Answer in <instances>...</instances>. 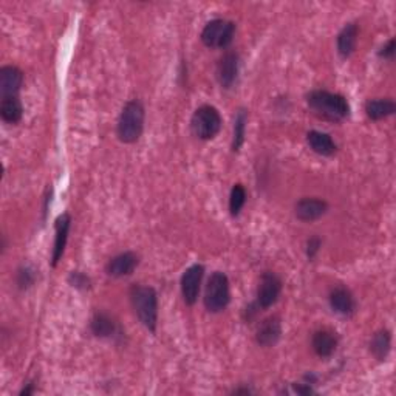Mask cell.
Returning <instances> with one entry per match:
<instances>
[{"label":"cell","mask_w":396,"mask_h":396,"mask_svg":"<svg viewBox=\"0 0 396 396\" xmlns=\"http://www.w3.org/2000/svg\"><path fill=\"white\" fill-rule=\"evenodd\" d=\"M306 104L313 110V114L328 121L339 122L350 115V105L347 99L338 93L313 90L306 96Z\"/></svg>","instance_id":"obj_1"},{"label":"cell","mask_w":396,"mask_h":396,"mask_svg":"<svg viewBox=\"0 0 396 396\" xmlns=\"http://www.w3.org/2000/svg\"><path fill=\"white\" fill-rule=\"evenodd\" d=\"M130 300L141 324L149 332H155L158 321V295L155 289L152 287L135 285L130 289Z\"/></svg>","instance_id":"obj_2"},{"label":"cell","mask_w":396,"mask_h":396,"mask_svg":"<svg viewBox=\"0 0 396 396\" xmlns=\"http://www.w3.org/2000/svg\"><path fill=\"white\" fill-rule=\"evenodd\" d=\"M144 107L138 99L129 101L124 105L120 120H118V138L126 144H132L135 141H138L144 129Z\"/></svg>","instance_id":"obj_3"},{"label":"cell","mask_w":396,"mask_h":396,"mask_svg":"<svg viewBox=\"0 0 396 396\" xmlns=\"http://www.w3.org/2000/svg\"><path fill=\"white\" fill-rule=\"evenodd\" d=\"M230 300L229 279L222 271H215L209 277L204 291V306L211 313H220L226 308Z\"/></svg>","instance_id":"obj_4"},{"label":"cell","mask_w":396,"mask_h":396,"mask_svg":"<svg viewBox=\"0 0 396 396\" xmlns=\"http://www.w3.org/2000/svg\"><path fill=\"white\" fill-rule=\"evenodd\" d=\"M220 111L212 105H202L195 110L191 120V127L195 137L200 140H212L222 129Z\"/></svg>","instance_id":"obj_5"},{"label":"cell","mask_w":396,"mask_h":396,"mask_svg":"<svg viewBox=\"0 0 396 396\" xmlns=\"http://www.w3.org/2000/svg\"><path fill=\"white\" fill-rule=\"evenodd\" d=\"M235 23L224 19H214L206 23L202 31V40L209 49H226L233 42Z\"/></svg>","instance_id":"obj_6"},{"label":"cell","mask_w":396,"mask_h":396,"mask_svg":"<svg viewBox=\"0 0 396 396\" xmlns=\"http://www.w3.org/2000/svg\"><path fill=\"white\" fill-rule=\"evenodd\" d=\"M282 280L271 271H265L260 277V285L257 289V305L260 308H271L280 298Z\"/></svg>","instance_id":"obj_7"},{"label":"cell","mask_w":396,"mask_h":396,"mask_svg":"<svg viewBox=\"0 0 396 396\" xmlns=\"http://www.w3.org/2000/svg\"><path fill=\"white\" fill-rule=\"evenodd\" d=\"M203 276H204V267L203 265H198V263L189 267L185 271V274H183V277H181V294H183V300H185L186 305H194L195 302H197Z\"/></svg>","instance_id":"obj_8"},{"label":"cell","mask_w":396,"mask_h":396,"mask_svg":"<svg viewBox=\"0 0 396 396\" xmlns=\"http://www.w3.org/2000/svg\"><path fill=\"white\" fill-rule=\"evenodd\" d=\"M239 75V55L234 51L224 53L217 65V79L224 88L234 85Z\"/></svg>","instance_id":"obj_9"},{"label":"cell","mask_w":396,"mask_h":396,"mask_svg":"<svg viewBox=\"0 0 396 396\" xmlns=\"http://www.w3.org/2000/svg\"><path fill=\"white\" fill-rule=\"evenodd\" d=\"M140 263V259L135 252H121L115 256L111 260H109L105 271L111 277H127L137 269Z\"/></svg>","instance_id":"obj_10"},{"label":"cell","mask_w":396,"mask_h":396,"mask_svg":"<svg viewBox=\"0 0 396 396\" xmlns=\"http://www.w3.org/2000/svg\"><path fill=\"white\" fill-rule=\"evenodd\" d=\"M23 82V73L14 65L0 68V94L2 98L17 96Z\"/></svg>","instance_id":"obj_11"},{"label":"cell","mask_w":396,"mask_h":396,"mask_svg":"<svg viewBox=\"0 0 396 396\" xmlns=\"http://www.w3.org/2000/svg\"><path fill=\"white\" fill-rule=\"evenodd\" d=\"M327 209V202L321 198H302L295 204V217L302 222H315L325 215Z\"/></svg>","instance_id":"obj_12"},{"label":"cell","mask_w":396,"mask_h":396,"mask_svg":"<svg viewBox=\"0 0 396 396\" xmlns=\"http://www.w3.org/2000/svg\"><path fill=\"white\" fill-rule=\"evenodd\" d=\"M70 226H72V217H70L68 214H62V215L57 217L55 246H53V254H51L53 267H56V265L59 263V260H61L62 254L65 251V246H67Z\"/></svg>","instance_id":"obj_13"},{"label":"cell","mask_w":396,"mask_h":396,"mask_svg":"<svg viewBox=\"0 0 396 396\" xmlns=\"http://www.w3.org/2000/svg\"><path fill=\"white\" fill-rule=\"evenodd\" d=\"M282 336V324L279 317H268L260 324V327L257 330L256 339L257 344L262 347H273L279 342Z\"/></svg>","instance_id":"obj_14"},{"label":"cell","mask_w":396,"mask_h":396,"mask_svg":"<svg viewBox=\"0 0 396 396\" xmlns=\"http://www.w3.org/2000/svg\"><path fill=\"white\" fill-rule=\"evenodd\" d=\"M328 300H330V306H332L333 311L339 313V315L350 316L354 313V308H356L353 294L344 287L334 288L333 291L330 293Z\"/></svg>","instance_id":"obj_15"},{"label":"cell","mask_w":396,"mask_h":396,"mask_svg":"<svg viewBox=\"0 0 396 396\" xmlns=\"http://www.w3.org/2000/svg\"><path fill=\"white\" fill-rule=\"evenodd\" d=\"M311 345L317 356L330 358L336 352V347H338V338H336L334 333L328 332V330H321V332H316L315 336H313Z\"/></svg>","instance_id":"obj_16"},{"label":"cell","mask_w":396,"mask_h":396,"mask_svg":"<svg viewBox=\"0 0 396 396\" xmlns=\"http://www.w3.org/2000/svg\"><path fill=\"white\" fill-rule=\"evenodd\" d=\"M306 141H308L311 149L322 157H332L334 155L336 149H338V146H336L333 138L328 133L317 132V130H311L306 135Z\"/></svg>","instance_id":"obj_17"},{"label":"cell","mask_w":396,"mask_h":396,"mask_svg":"<svg viewBox=\"0 0 396 396\" xmlns=\"http://www.w3.org/2000/svg\"><path fill=\"white\" fill-rule=\"evenodd\" d=\"M396 110V105L392 99H370V101L365 104V114L370 118L371 121H381L386 120V118L392 116Z\"/></svg>","instance_id":"obj_18"},{"label":"cell","mask_w":396,"mask_h":396,"mask_svg":"<svg viewBox=\"0 0 396 396\" xmlns=\"http://www.w3.org/2000/svg\"><path fill=\"white\" fill-rule=\"evenodd\" d=\"M358 42V25L356 23H348L338 36V51L342 57H348L353 55Z\"/></svg>","instance_id":"obj_19"},{"label":"cell","mask_w":396,"mask_h":396,"mask_svg":"<svg viewBox=\"0 0 396 396\" xmlns=\"http://www.w3.org/2000/svg\"><path fill=\"white\" fill-rule=\"evenodd\" d=\"M90 328L98 338H111L116 333V322L107 313H96L92 319Z\"/></svg>","instance_id":"obj_20"},{"label":"cell","mask_w":396,"mask_h":396,"mask_svg":"<svg viewBox=\"0 0 396 396\" xmlns=\"http://www.w3.org/2000/svg\"><path fill=\"white\" fill-rule=\"evenodd\" d=\"M0 115L5 122L16 124L22 120L23 107L22 103L17 99V96L2 98V104H0Z\"/></svg>","instance_id":"obj_21"},{"label":"cell","mask_w":396,"mask_h":396,"mask_svg":"<svg viewBox=\"0 0 396 396\" xmlns=\"http://www.w3.org/2000/svg\"><path fill=\"white\" fill-rule=\"evenodd\" d=\"M390 347H392V336H390L388 330L378 332L370 342V352L378 360H386L390 353Z\"/></svg>","instance_id":"obj_22"},{"label":"cell","mask_w":396,"mask_h":396,"mask_svg":"<svg viewBox=\"0 0 396 396\" xmlns=\"http://www.w3.org/2000/svg\"><path fill=\"white\" fill-rule=\"evenodd\" d=\"M246 121L248 115L246 110H239L237 116H235L234 122V138H233V150L237 152L240 150V147L245 143V133H246Z\"/></svg>","instance_id":"obj_23"},{"label":"cell","mask_w":396,"mask_h":396,"mask_svg":"<svg viewBox=\"0 0 396 396\" xmlns=\"http://www.w3.org/2000/svg\"><path fill=\"white\" fill-rule=\"evenodd\" d=\"M246 203V191L241 185H235L229 195V212L233 217H237Z\"/></svg>","instance_id":"obj_24"},{"label":"cell","mask_w":396,"mask_h":396,"mask_svg":"<svg viewBox=\"0 0 396 396\" xmlns=\"http://www.w3.org/2000/svg\"><path fill=\"white\" fill-rule=\"evenodd\" d=\"M68 282H70V285L78 289L90 288V279H88L85 274L79 273V271H73V273L68 277Z\"/></svg>","instance_id":"obj_25"},{"label":"cell","mask_w":396,"mask_h":396,"mask_svg":"<svg viewBox=\"0 0 396 396\" xmlns=\"http://www.w3.org/2000/svg\"><path fill=\"white\" fill-rule=\"evenodd\" d=\"M34 282V273L29 268H22L19 269V274H17V285L19 288L25 289L28 287H31Z\"/></svg>","instance_id":"obj_26"},{"label":"cell","mask_w":396,"mask_h":396,"mask_svg":"<svg viewBox=\"0 0 396 396\" xmlns=\"http://www.w3.org/2000/svg\"><path fill=\"white\" fill-rule=\"evenodd\" d=\"M321 245H322V241L317 237H313L308 240V243H306V256H308V259H313L316 256Z\"/></svg>","instance_id":"obj_27"},{"label":"cell","mask_w":396,"mask_h":396,"mask_svg":"<svg viewBox=\"0 0 396 396\" xmlns=\"http://www.w3.org/2000/svg\"><path fill=\"white\" fill-rule=\"evenodd\" d=\"M393 55H395V39H390L388 42L382 47L380 56L384 59H392Z\"/></svg>","instance_id":"obj_28"},{"label":"cell","mask_w":396,"mask_h":396,"mask_svg":"<svg viewBox=\"0 0 396 396\" xmlns=\"http://www.w3.org/2000/svg\"><path fill=\"white\" fill-rule=\"evenodd\" d=\"M294 392L300 395H310L313 393V388L310 386H305V384H300V386H294Z\"/></svg>","instance_id":"obj_29"}]
</instances>
